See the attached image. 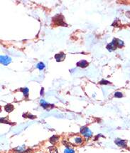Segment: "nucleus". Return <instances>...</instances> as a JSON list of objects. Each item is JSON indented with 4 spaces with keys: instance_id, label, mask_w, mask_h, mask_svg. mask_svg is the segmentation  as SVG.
Masks as SVG:
<instances>
[{
    "instance_id": "nucleus-4",
    "label": "nucleus",
    "mask_w": 130,
    "mask_h": 153,
    "mask_svg": "<svg viewBox=\"0 0 130 153\" xmlns=\"http://www.w3.org/2000/svg\"><path fill=\"white\" fill-rule=\"evenodd\" d=\"M55 59L57 62H62L65 59V54L63 52L56 54L55 55Z\"/></svg>"
},
{
    "instance_id": "nucleus-17",
    "label": "nucleus",
    "mask_w": 130,
    "mask_h": 153,
    "mask_svg": "<svg viewBox=\"0 0 130 153\" xmlns=\"http://www.w3.org/2000/svg\"><path fill=\"white\" fill-rule=\"evenodd\" d=\"M123 95L122 94V92H117L115 93V97H117V98H120V97H122Z\"/></svg>"
},
{
    "instance_id": "nucleus-16",
    "label": "nucleus",
    "mask_w": 130,
    "mask_h": 153,
    "mask_svg": "<svg viewBox=\"0 0 130 153\" xmlns=\"http://www.w3.org/2000/svg\"><path fill=\"white\" fill-rule=\"evenodd\" d=\"M64 153H75V151L73 150L72 149H71V148H66L64 150Z\"/></svg>"
},
{
    "instance_id": "nucleus-6",
    "label": "nucleus",
    "mask_w": 130,
    "mask_h": 153,
    "mask_svg": "<svg viewBox=\"0 0 130 153\" xmlns=\"http://www.w3.org/2000/svg\"><path fill=\"white\" fill-rule=\"evenodd\" d=\"M116 145H117L119 147H125L127 146V144H126V141L124 140H121V139H117L115 141Z\"/></svg>"
},
{
    "instance_id": "nucleus-2",
    "label": "nucleus",
    "mask_w": 130,
    "mask_h": 153,
    "mask_svg": "<svg viewBox=\"0 0 130 153\" xmlns=\"http://www.w3.org/2000/svg\"><path fill=\"white\" fill-rule=\"evenodd\" d=\"M12 62V59L8 56H1L0 57V62L2 64L4 65H7Z\"/></svg>"
},
{
    "instance_id": "nucleus-3",
    "label": "nucleus",
    "mask_w": 130,
    "mask_h": 153,
    "mask_svg": "<svg viewBox=\"0 0 130 153\" xmlns=\"http://www.w3.org/2000/svg\"><path fill=\"white\" fill-rule=\"evenodd\" d=\"M60 17V15H57L56 17H54V22L55 24H58L59 25H63V26H66V24L64 22H63V17H62L61 18H59Z\"/></svg>"
},
{
    "instance_id": "nucleus-19",
    "label": "nucleus",
    "mask_w": 130,
    "mask_h": 153,
    "mask_svg": "<svg viewBox=\"0 0 130 153\" xmlns=\"http://www.w3.org/2000/svg\"><path fill=\"white\" fill-rule=\"evenodd\" d=\"M100 85H107V84H110V82L105 80H102L100 82Z\"/></svg>"
},
{
    "instance_id": "nucleus-1",
    "label": "nucleus",
    "mask_w": 130,
    "mask_h": 153,
    "mask_svg": "<svg viewBox=\"0 0 130 153\" xmlns=\"http://www.w3.org/2000/svg\"><path fill=\"white\" fill-rule=\"evenodd\" d=\"M80 133L82 134V135H84L86 138H89L92 136V132L87 127H82L80 129Z\"/></svg>"
},
{
    "instance_id": "nucleus-7",
    "label": "nucleus",
    "mask_w": 130,
    "mask_h": 153,
    "mask_svg": "<svg viewBox=\"0 0 130 153\" xmlns=\"http://www.w3.org/2000/svg\"><path fill=\"white\" fill-rule=\"evenodd\" d=\"M40 104H41V107H43L44 109H50V107H53V105L49 104L48 102H46L45 100H41L40 101Z\"/></svg>"
},
{
    "instance_id": "nucleus-18",
    "label": "nucleus",
    "mask_w": 130,
    "mask_h": 153,
    "mask_svg": "<svg viewBox=\"0 0 130 153\" xmlns=\"http://www.w3.org/2000/svg\"><path fill=\"white\" fill-rule=\"evenodd\" d=\"M15 150L18 151V152H22V151L24 150V146H22V147H19L15 149Z\"/></svg>"
},
{
    "instance_id": "nucleus-15",
    "label": "nucleus",
    "mask_w": 130,
    "mask_h": 153,
    "mask_svg": "<svg viewBox=\"0 0 130 153\" xmlns=\"http://www.w3.org/2000/svg\"><path fill=\"white\" fill-rule=\"evenodd\" d=\"M75 142L76 144H78V145H80V144H81L82 142V140L81 137H76V138L75 139Z\"/></svg>"
},
{
    "instance_id": "nucleus-5",
    "label": "nucleus",
    "mask_w": 130,
    "mask_h": 153,
    "mask_svg": "<svg viewBox=\"0 0 130 153\" xmlns=\"http://www.w3.org/2000/svg\"><path fill=\"white\" fill-rule=\"evenodd\" d=\"M116 48H117V44H116L115 39H113V41H112L111 43H110V44L107 45V49L110 52L113 51V50L116 49Z\"/></svg>"
},
{
    "instance_id": "nucleus-20",
    "label": "nucleus",
    "mask_w": 130,
    "mask_h": 153,
    "mask_svg": "<svg viewBox=\"0 0 130 153\" xmlns=\"http://www.w3.org/2000/svg\"><path fill=\"white\" fill-rule=\"evenodd\" d=\"M41 95H43V88H42V89H41Z\"/></svg>"
},
{
    "instance_id": "nucleus-12",
    "label": "nucleus",
    "mask_w": 130,
    "mask_h": 153,
    "mask_svg": "<svg viewBox=\"0 0 130 153\" xmlns=\"http://www.w3.org/2000/svg\"><path fill=\"white\" fill-rule=\"evenodd\" d=\"M58 137L55 136V135H53L51 139H50V142H51L52 144H55L56 142L58 141Z\"/></svg>"
},
{
    "instance_id": "nucleus-13",
    "label": "nucleus",
    "mask_w": 130,
    "mask_h": 153,
    "mask_svg": "<svg viewBox=\"0 0 130 153\" xmlns=\"http://www.w3.org/2000/svg\"><path fill=\"white\" fill-rule=\"evenodd\" d=\"M49 151H50V153H58L57 149H56V147H55L54 146L50 147H49Z\"/></svg>"
},
{
    "instance_id": "nucleus-14",
    "label": "nucleus",
    "mask_w": 130,
    "mask_h": 153,
    "mask_svg": "<svg viewBox=\"0 0 130 153\" xmlns=\"http://www.w3.org/2000/svg\"><path fill=\"white\" fill-rule=\"evenodd\" d=\"M36 67L39 69H40V70H42V69H43L44 67H45V65H44V64H43V62H39V63L37 64V66H36Z\"/></svg>"
},
{
    "instance_id": "nucleus-8",
    "label": "nucleus",
    "mask_w": 130,
    "mask_h": 153,
    "mask_svg": "<svg viewBox=\"0 0 130 153\" xmlns=\"http://www.w3.org/2000/svg\"><path fill=\"white\" fill-rule=\"evenodd\" d=\"M88 65V62L85 60H81L79 61L78 62H77V66L80 67H82V68H85Z\"/></svg>"
},
{
    "instance_id": "nucleus-9",
    "label": "nucleus",
    "mask_w": 130,
    "mask_h": 153,
    "mask_svg": "<svg viewBox=\"0 0 130 153\" xmlns=\"http://www.w3.org/2000/svg\"><path fill=\"white\" fill-rule=\"evenodd\" d=\"M20 91H21L22 92H23L24 95L26 97H27L28 96H29V89H28V88H27V87L22 88V89H20Z\"/></svg>"
},
{
    "instance_id": "nucleus-11",
    "label": "nucleus",
    "mask_w": 130,
    "mask_h": 153,
    "mask_svg": "<svg viewBox=\"0 0 130 153\" xmlns=\"http://www.w3.org/2000/svg\"><path fill=\"white\" fill-rule=\"evenodd\" d=\"M115 39V43L117 44V47H122L124 46V43H123V41L122 40L119 39Z\"/></svg>"
},
{
    "instance_id": "nucleus-10",
    "label": "nucleus",
    "mask_w": 130,
    "mask_h": 153,
    "mask_svg": "<svg viewBox=\"0 0 130 153\" xmlns=\"http://www.w3.org/2000/svg\"><path fill=\"white\" fill-rule=\"evenodd\" d=\"M14 106H13L12 105H10V104H8V105H7L4 107V109L7 112H12V110L14 109Z\"/></svg>"
}]
</instances>
